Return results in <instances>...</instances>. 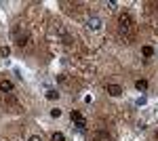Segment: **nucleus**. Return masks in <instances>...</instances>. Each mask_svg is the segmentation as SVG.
<instances>
[{
	"instance_id": "39448f33",
	"label": "nucleus",
	"mask_w": 158,
	"mask_h": 141,
	"mask_svg": "<svg viewBox=\"0 0 158 141\" xmlns=\"http://www.w3.org/2000/svg\"><path fill=\"white\" fill-rule=\"evenodd\" d=\"M91 141H112V137H110L106 131H95L91 135Z\"/></svg>"
},
{
	"instance_id": "2eb2a0df",
	"label": "nucleus",
	"mask_w": 158,
	"mask_h": 141,
	"mask_svg": "<svg viewBox=\"0 0 158 141\" xmlns=\"http://www.w3.org/2000/svg\"><path fill=\"white\" fill-rule=\"evenodd\" d=\"M27 141H42V137H40V135H32Z\"/></svg>"
},
{
	"instance_id": "7ed1b4c3",
	"label": "nucleus",
	"mask_w": 158,
	"mask_h": 141,
	"mask_svg": "<svg viewBox=\"0 0 158 141\" xmlns=\"http://www.w3.org/2000/svg\"><path fill=\"white\" fill-rule=\"evenodd\" d=\"M0 93H4V95H11V93H15V84L11 82V80H0Z\"/></svg>"
},
{
	"instance_id": "9d476101",
	"label": "nucleus",
	"mask_w": 158,
	"mask_h": 141,
	"mask_svg": "<svg viewBox=\"0 0 158 141\" xmlns=\"http://www.w3.org/2000/svg\"><path fill=\"white\" fill-rule=\"evenodd\" d=\"M141 55H143V57H152V55H154V48L152 47H141Z\"/></svg>"
},
{
	"instance_id": "dca6fc26",
	"label": "nucleus",
	"mask_w": 158,
	"mask_h": 141,
	"mask_svg": "<svg viewBox=\"0 0 158 141\" xmlns=\"http://www.w3.org/2000/svg\"><path fill=\"white\" fill-rule=\"evenodd\" d=\"M156 139H158V131H156Z\"/></svg>"
},
{
	"instance_id": "423d86ee",
	"label": "nucleus",
	"mask_w": 158,
	"mask_h": 141,
	"mask_svg": "<svg viewBox=\"0 0 158 141\" xmlns=\"http://www.w3.org/2000/svg\"><path fill=\"white\" fill-rule=\"evenodd\" d=\"M86 27H89L91 32H97V30H101V19H99V17H91V19L86 21Z\"/></svg>"
},
{
	"instance_id": "6e6552de",
	"label": "nucleus",
	"mask_w": 158,
	"mask_h": 141,
	"mask_svg": "<svg viewBox=\"0 0 158 141\" xmlns=\"http://www.w3.org/2000/svg\"><path fill=\"white\" fill-rule=\"evenodd\" d=\"M44 97H47L49 101H55V99H59V91H55V89H49V91L44 93Z\"/></svg>"
},
{
	"instance_id": "4468645a",
	"label": "nucleus",
	"mask_w": 158,
	"mask_h": 141,
	"mask_svg": "<svg viewBox=\"0 0 158 141\" xmlns=\"http://www.w3.org/2000/svg\"><path fill=\"white\" fill-rule=\"evenodd\" d=\"M146 101H148L146 97H139V99H137V106H146Z\"/></svg>"
},
{
	"instance_id": "f8f14e48",
	"label": "nucleus",
	"mask_w": 158,
	"mask_h": 141,
	"mask_svg": "<svg viewBox=\"0 0 158 141\" xmlns=\"http://www.w3.org/2000/svg\"><path fill=\"white\" fill-rule=\"evenodd\" d=\"M61 116V110L59 107H53V110H51V118H59Z\"/></svg>"
},
{
	"instance_id": "9b49d317",
	"label": "nucleus",
	"mask_w": 158,
	"mask_h": 141,
	"mask_svg": "<svg viewBox=\"0 0 158 141\" xmlns=\"http://www.w3.org/2000/svg\"><path fill=\"white\" fill-rule=\"evenodd\" d=\"M51 141H65V135L63 133H53L51 135Z\"/></svg>"
},
{
	"instance_id": "20e7f679",
	"label": "nucleus",
	"mask_w": 158,
	"mask_h": 141,
	"mask_svg": "<svg viewBox=\"0 0 158 141\" xmlns=\"http://www.w3.org/2000/svg\"><path fill=\"white\" fill-rule=\"evenodd\" d=\"M106 91H108V95H112V97H120V95H122V86H120V84L110 82L108 86H106Z\"/></svg>"
},
{
	"instance_id": "ddd939ff",
	"label": "nucleus",
	"mask_w": 158,
	"mask_h": 141,
	"mask_svg": "<svg viewBox=\"0 0 158 141\" xmlns=\"http://www.w3.org/2000/svg\"><path fill=\"white\" fill-rule=\"evenodd\" d=\"M0 55H2V57H9V55H11V48H9V47H2V48H0Z\"/></svg>"
},
{
	"instance_id": "1a4fd4ad",
	"label": "nucleus",
	"mask_w": 158,
	"mask_h": 141,
	"mask_svg": "<svg viewBox=\"0 0 158 141\" xmlns=\"http://www.w3.org/2000/svg\"><path fill=\"white\" fill-rule=\"evenodd\" d=\"M17 47H19V48H27V47H30V38H27V36L17 38Z\"/></svg>"
},
{
	"instance_id": "f257e3e1",
	"label": "nucleus",
	"mask_w": 158,
	"mask_h": 141,
	"mask_svg": "<svg viewBox=\"0 0 158 141\" xmlns=\"http://www.w3.org/2000/svg\"><path fill=\"white\" fill-rule=\"evenodd\" d=\"M118 30H120V34L127 40H131L135 36V19L131 13H122L120 17H118Z\"/></svg>"
},
{
	"instance_id": "0eeeda50",
	"label": "nucleus",
	"mask_w": 158,
	"mask_h": 141,
	"mask_svg": "<svg viewBox=\"0 0 158 141\" xmlns=\"http://www.w3.org/2000/svg\"><path fill=\"white\" fill-rule=\"evenodd\" d=\"M135 89H137V91H141V93H143V91H148V80H146V78L135 80Z\"/></svg>"
},
{
	"instance_id": "f03ea898",
	"label": "nucleus",
	"mask_w": 158,
	"mask_h": 141,
	"mask_svg": "<svg viewBox=\"0 0 158 141\" xmlns=\"http://www.w3.org/2000/svg\"><path fill=\"white\" fill-rule=\"evenodd\" d=\"M70 118H72V122L76 124V129H78V131H85L86 129V118L82 116L78 110H72V112H70Z\"/></svg>"
}]
</instances>
